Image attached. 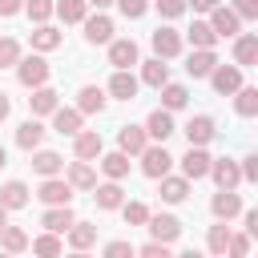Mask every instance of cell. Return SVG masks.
Wrapping results in <instances>:
<instances>
[{
	"label": "cell",
	"instance_id": "cell-1",
	"mask_svg": "<svg viewBox=\"0 0 258 258\" xmlns=\"http://www.w3.org/2000/svg\"><path fill=\"white\" fill-rule=\"evenodd\" d=\"M16 77H20V85L24 89H36V85H48V60L44 56H20L16 60Z\"/></svg>",
	"mask_w": 258,
	"mask_h": 258
},
{
	"label": "cell",
	"instance_id": "cell-2",
	"mask_svg": "<svg viewBox=\"0 0 258 258\" xmlns=\"http://www.w3.org/2000/svg\"><path fill=\"white\" fill-rule=\"evenodd\" d=\"M137 157H141V173L153 177V181H157L161 173H169V165H173V157L165 153V141H161V145H145Z\"/></svg>",
	"mask_w": 258,
	"mask_h": 258
},
{
	"label": "cell",
	"instance_id": "cell-3",
	"mask_svg": "<svg viewBox=\"0 0 258 258\" xmlns=\"http://www.w3.org/2000/svg\"><path fill=\"white\" fill-rule=\"evenodd\" d=\"M36 198H40L44 206H69V202H73V185H69V177L52 173V177H44V181H40Z\"/></svg>",
	"mask_w": 258,
	"mask_h": 258
},
{
	"label": "cell",
	"instance_id": "cell-4",
	"mask_svg": "<svg viewBox=\"0 0 258 258\" xmlns=\"http://www.w3.org/2000/svg\"><path fill=\"white\" fill-rule=\"evenodd\" d=\"M206 177H214V181H218V189H238V185H242V169H238V161H234V157H214Z\"/></svg>",
	"mask_w": 258,
	"mask_h": 258
},
{
	"label": "cell",
	"instance_id": "cell-5",
	"mask_svg": "<svg viewBox=\"0 0 258 258\" xmlns=\"http://www.w3.org/2000/svg\"><path fill=\"white\" fill-rule=\"evenodd\" d=\"M145 226H149V234H153L157 242H169V246H173V242L181 238V222H177L173 214H149Z\"/></svg>",
	"mask_w": 258,
	"mask_h": 258
},
{
	"label": "cell",
	"instance_id": "cell-6",
	"mask_svg": "<svg viewBox=\"0 0 258 258\" xmlns=\"http://www.w3.org/2000/svg\"><path fill=\"white\" fill-rule=\"evenodd\" d=\"M149 40H153V52H157L161 60H173V56L181 52V32H177V28H169V24H161Z\"/></svg>",
	"mask_w": 258,
	"mask_h": 258
},
{
	"label": "cell",
	"instance_id": "cell-7",
	"mask_svg": "<svg viewBox=\"0 0 258 258\" xmlns=\"http://www.w3.org/2000/svg\"><path fill=\"white\" fill-rule=\"evenodd\" d=\"M210 85H214V93L230 97V93L242 85V69H238V64H214V69H210Z\"/></svg>",
	"mask_w": 258,
	"mask_h": 258
},
{
	"label": "cell",
	"instance_id": "cell-8",
	"mask_svg": "<svg viewBox=\"0 0 258 258\" xmlns=\"http://www.w3.org/2000/svg\"><path fill=\"white\" fill-rule=\"evenodd\" d=\"M210 153H206V145H189V153L181 157V177H189V181H198V177H206L210 173Z\"/></svg>",
	"mask_w": 258,
	"mask_h": 258
},
{
	"label": "cell",
	"instance_id": "cell-9",
	"mask_svg": "<svg viewBox=\"0 0 258 258\" xmlns=\"http://www.w3.org/2000/svg\"><path fill=\"white\" fill-rule=\"evenodd\" d=\"M210 28H214L218 36H238V32H242V20L234 16V8L214 4V8H210Z\"/></svg>",
	"mask_w": 258,
	"mask_h": 258
},
{
	"label": "cell",
	"instance_id": "cell-10",
	"mask_svg": "<svg viewBox=\"0 0 258 258\" xmlns=\"http://www.w3.org/2000/svg\"><path fill=\"white\" fill-rule=\"evenodd\" d=\"M81 24H85V40H89V44H109V40H113V20H109L105 12L85 16Z\"/></svg>",
	"mask_w": 258,
	"mask_h": 258
},
{
	"label": "cell",
	"instance_id": "cell-11",
	"mask_svg": "<svg viewBox=\"0 0 258 258\" xmlns=\"http://www.w3.org/2000/svg\"><path fill=\"white\" fill-rule=\"evenodd\" d=\"M234 64H238V69L258 64V36H254V32H238V36H234Z\"/></svg>",
	"mask_w": 258,
	"mask_h": 258
},
{
	"label": "cell",
	"instance_id": "cell-12",
	"mask_svg": "<svg viewBox=\"0 0 258 258\" xmlns=\"http://www.w3.org/2000/svg\"><path fill=\"white\" fill-rule=\"evenodd\" d=\"M145 145H149L145 125H121V129H117V149H121V153H141Z\"/></svg>",
	"mask_w": 258,
	"mask_h": 258
},
{
	"label": "cell",
	"instance_id": "cell-13",
	"mask_svg": "<svg viewBox=\"0 0 258 258\" xmlns=\"http://www.w3.org/2000/svg\"><path fill=\"white\" fill-rule=\"evenodd\" d=\"M101 149H105V141H101L97 129H81V133H73V153H77V157L93 161V157H101Z\"/></svg>",
	"mask_w": 258,
	"mask_h": 258
},
{
	"label": "cell",
	"instance_id": "cell-14",
	"mask_svg": "<svg viewBox=\"0 0 258 258\" xmlns=\"http://www.w3.org/2000/svg\"><path fill=\"white\" fill-rule=\"evenodd\" d=\"M210 210H214V218H218V222H230V218H238V214H242V198H238L234 189H218V194H214V202H210Z\"/></svg>",
	"mask_w": 258,
	"mask_h": 258
},
{
	"label": "cell",
	"instance_id": "cell-15",
	"mask_svg": "<svg viewBox=\"0 0 258 258\" xmlns=\"http://www.w3.org/2000/svg\"><path fill=\"white\" fill-rule=\"evenodd\" d=\"M137 60H141V52L133 40H109V64L113 69H133Z\"/></svg>",
	"mask_w": 258,
	"mask_h": 258
},
{
	"label": "cell",
	"instance_id": "cell-16",
	"mask_svg": "<svg viewBox=\"0 0 258 258\" xmlns=\"http://www.w3.org/2000/svg\"><path fill=\"white\" fill-rule=\"evenodd\" d=\"M214 133H218V125H214V117H206V113L189 117V125H185L189 145H210V141H214Z\"/></svg>",
	"mask_w": 258,
	"mask_h": 258
},
{
	"label": "cell",
	"instance_id": "cell-17",
	"mask_svg": "<svg viewBox=\"0 0 258 258\" xmlns=\"http://www.w3.org/2000/svg\"><path fill=\"white\" fill-rule=\"evenodd\" d=\"M218 64V52L214 48H194L189 56H185V73L198 81V77H210V69Z\"/></svg>",
	"mask_w": 258,
	"mask_h": 258
},
{
	"label": "cell",
	"instance_id": "cell-18",
	"mask_svg": "<svg viewBox=\"0 0 258 258\" xmlns=\"http://www.w3.org/2000/svg\"><path fill=\"white\" fill-rule=\"evenodd\" d=\"M137 85H141V81H137L129 69H117V73L109 77V93H113L117 101H133V97H137Z\"/></svg>",
	"mask_w": 258,
	"mask_h": 258
},
{
	"label": "cell",
	"instance_id": "cell-19",
	"mask_svg": "<svg viewBox=\"0 0 258 258\" xmlns=\"http://www.w3.org/2000/svg\"><path fill=\"white\" fill-rule=\"evenodd\" d=\"M157 181H161V189H157V194H161V202L177 206V202H185V198H189V177H169V173H161Z\"/></svg>",
	"mask_w": 258,
	"mask_h": 258
},
{
	"label": "cell",
	"instance_id": "cell-20",
	"mask_svg": "<svg viewBox=\"0 0 258 258\" xmlns=\"http://www.w3.org/2000/svg\"><path fill=\"white\" fill-rule=\"evenodd\" d=\"M73 222H77L73 206H48V210H44V218H40V226H44V230H52V234H64Z\"/></svg>",
	"mask_w": 258,
	"mask_h": 258
},
{
	"label": "cell",
	"instance_id": "cell-21",
	"mask_svg": "<svg viewBox=\"0 0 258 258\" xmlns=\"http://www.w3.org/2000/svg\"><path fill=\"white\" fill-rule=\"evenodd\" d=\"M81 117H85L81 109H60V105H56V109H52V129H56L60 137H73V133H81Z\"/></svg>",
	"mask_w": 258,
	"mask_h": 258
},
{
	"label": "cell",
	"instance_id": "cell-22",
	"mask_svg": "<svg viewBox=\"0 0 258 258\" xmlns=\"http://www.w3.org/2000/svg\"><path fill=\"white\" fill-rule=\"evenodd\" d=\"M28 40H32V48L36 52H52V48H60V32L44 20V24H36L32 32H28Z\"/></svg>",
	"mask_w": 258,
	"mask_h": 258
},
{
	"label": "cell",
	"instance_id": "cell-23",
	"mask_svg": "<svg viewBox=\"0 0 258 258\" xmlns=\"http://www.w3.org/2000/svg\"><path fill=\"white\" fill-rule=\"evenodd\" d=\"M28 109H32V117H48V113L56 109V89L36 85V89H32V97H28Z\"/></svg>",
	"mask_w": 258,
	"mask_h": 258
},
{
	"label": "cell",
	"instance_id": "cell-24",
	"mask_svg": "<svg viewBox=\"0 0 258 258\" xmlns=\"http://www.w3.org/2000/svg\"><path fill=\"white\" fill-rule=\"evenodd\" d=\"M145 133H149L153 141H165V137L173 133V117H169V109H153V113L145 117Z\"/></svg>",
	"mask_w": 258,
	"mask_h": 258
},
{
	"label": "cell",
	"instance_id": "cell-25",
	"mask_svg": "<svg viewBox=\"0 0 258 258\" xmlns=\"http://www.w3.org/2000/svg\"><path fill=\"white\" fill-rule=\"evenodd\" d=\"M44 133H48V129H44V125H40V121L32 117V121H24V125L16 129V145L32 153V149H40V141H44Z\"/></svg>",
	"mask_w": 258,
	"mask_h": 258
},
{
	"label": "cell",
	"instance_id": "cell-26",
	"mask_svg": "<svg viewBox=\"0 0 258 258\" xmlns=\"http://www.w3.org/2000/svg\"><path fill=\"white\" fill-rule=\"evenodd\" d=\"M32 169H36L40 177H52V173L64 169V157L52 153V149H32Z\"/></svg>",
	"mask_w": 258,
	"mask_h": 258
},
{
	"label": "cell",
	"instance_id": "cell-27",
	"mask_svg": "<svg viewBox=\"0 0 258 258\" xmlns=\"http://www.w3.org/2000/svg\"><path fill=\"white\" fill-rule=\"evenodd\" d=\"M101 173H105V177H113V181H121V177L129 173V153H121V149L105 153V149H101Z\"/></svg>",
	"mask_w": 258,
	"mask_h": 258
},
{
	"label": "cell",
	"instance_id": "cell-28",
	"mask_svg": "<svg viewBox=\"0 0 258 258\" xmlns=\"http://www.w3.org/2000/svg\"><path fill=\"white\" fill-rule=\"evenodd\" d=\"M69 185H73V189H93V185H97V169H93L85 157H77V161L69 165Z\"/></svg>",
	"mask_w": 258,
	"mask_h": 258
},
{
	"label": "cell",
	"instance_id": "cell-29",
	"mask_svg": "<svg viewBox=\"0 0 258 258\" xmlns=\"http://www.w3.org/2000/svg\"><path fill=\"white\" fill-rule=\"evenodd\" d=\"M0 206L4 210H24L28 206V185L24 181H4L0 185Z\"/></svg>",
	"mask_w": 258,
	"mask_h": 258
},
{
	"label": "cell",
	"instance_id": "cell-30",
	"mask_svg": "<svg viewBox=\"0 0 258 258\" xmlns=\"http://www.w3.org/2000/svg\"><path fill=\"white\" fill-rule=\"evenodd\" d=\"M141 64V81L149 85V89H161L165 81H169V64H161V56H153V60H137Z\"/></svg>",
	"mask_w": 258,
	"mask_h": 258
},
{
	"label": "cell",
	"instance_id": "cell-31",
	"mask_svg": "<svg viewBox=\"0 0 258 258\" xmlns=\"http://www.w3.org/2000/svg\"><path fill=\"white\" fill-rule=\"evenodd\" d=\"M230 97H234L238 117H254V113H258V89H254V85H238Z\"/></svg>",
	"mask_w": 258,
	"mask_h": 258
},
{
	"label": "cell",
	"instance_id": "cell-32",
	"mask_svg": "<svg viewBox=\"0 0 258 258\" xmlns=\"http://www.w3.org/2000/svg\"><path fill=\"white\" fill-rule=\"evenodd\" d=\"M52 12H56L64 24H81V20L89 16V0H56Z\"/></svg>",
	"mask_w": 258,
	"mask_h": 258
},
{
	"label": "cell",
	"instance_id": "cell-33",
	"mask_svg": "<svg viewBox=\"0 0 258 258\" xmlns=\"http://www.w3.org/2000/svg\"><path fill=\"white\" fill-rule=\"evenodd\" d=\"M93 189H97L93 198H97V206H101V210H117V206L125 202V189H121V185H117L113 177H109L105 185H93Z\"/></svg>",
	"mask_w": 258,
	"mask_h": 258
},
{
	"label": "cell",
	"instance_id": "cell-34",
	"mask_svg": "<svg viewBox=\"0 0 258 258\" xmlns=\"http://www.w3.org/2000/svg\"><path fill=\"white\" fill-rule=\"evenodd\" d=\"M64 234H69V246H73V250H89V246L97 242V226H89V222H73Z\"/></svg>",
	"mask_w": 258,
	"mask_h": 258
},
{
	"label": "cell",
	"instance_id": "cell-35",
	"mask_svg": "<svg viewBox=\"0 0 258 258\" xmlns=\"http://www.w3.org/2000/svg\"><path fill=\"white\" fill-rule=\"evenodd\" d=\"M185 36H189V44H194V48H214V44H218V32L210 28V20H194Z\"/></svg>",
	"mask_w": 258,
	"mask_h": 258
},
{
	"label": "cell",
	"instance_id": "cell-36",
	"mask_svg": "<svg viewBox=\"0 0 258 258\" xmlns=\"http://www.w3.org/2000/svg\"><path fill=\"white\" fill-rule=\"evenodd\" d=\"M77 109H81V113H101V109H105V89L85 85V89L77 93Z\"/></svg>",
	"mask_w": 258,
	"mask_h": 258
},
{
	"label": "cell",
	"instance_id": "cell-37",
	"mask_svg": "<svg viewBox=\"0 0 258 258\" xmlns=\"http://www.w3.org/2000/svg\"><path fill=\"white\" fill-rule=\"evenodd\" d=\"M185 101H189V89L185 85H173V81H165L161 85V109H185Z\"/></svg>",
	"mask_w": 258,
	"mask_h": 258
},
{
	"label": "cell",
	"instance_id": "cell-38",
	"mask_svg": "<svg viewBox=\"0 0 258 258\" xmlns=\"http://www.w3.org/2000/svg\"><path fill=\"white\" fill-rule=\"evenodd\" d=\"M0 250H8V254L28 250V234H24L20 226H4V230H0Z\"/></svg>",
	"mask_w": 258,
	"mask_h": 258
},
{
	"label": "cell",
	"instance_id": "cell-39",
	"mask_svg": "<svg viewBox=\"0 0 258 258\" xmlns=\"http://www.w3.org/2000/svg\"><path fill=\"white\" fill-rule=\"evenodd\" d=\"M28 246H32V254H48V258L64 250V242H60V234H52V230H44L40 238H32Z\"/></svg>",
	"mask_w": 258,
	"mask_h": 258
},
{
	"label": "cell",
	"instance_id": "cell-40",
	"mask_svg": "<svg viewBox=\"0 0 258 258\" xmlns=\"http://www.w3.org/2000/svg\"><path fill=\"white\" fill-rule=\"evenodd\" d=\"M206 246H210V254H226V246H230V226H226V222L210 226V234H206Z\"/></svg>",
	"mask_w": 258,
	"mask_h": 258
},
{
	"label": "cell",
	"instance_id": "cell-41",
	"mask_svg": "<svg viewBox=\"0 0 258 258\" xmlns=\"http://www.w3.org/2000/svg\"><path fill=\"white\" fill-rule=\"evenodd\" d=\"M117 210L125 214L129 226H145V218H149V206H145V202H121Z\"/></svg>",
	"mask_w": 258,
	"mask_h": 258
},
{
	"label": "cell",
	"instance_id": "cell-42",
	"mask_svg": "<svg viewBox=\"0 0 258 258\" xmlns=\"http://www.w3.org/2000/svg\"><path fill=\"white\" fill-rule=\"evenodd\" d=\"M24 12H28L32 24H44L52 16V0H24Z\"/></svg>",
	"mask_w": 258,
	"mask_h": 258
},
{
	"label": "cell",
	"instance_id": "cell-43",
	"mask_svg": "<svg viewBox=\"0 0 258 258\" xmlns=\"http://www.w3.org/2000/svg\"><path fill=\"white\" fill-rule=\"evenodd\" d=\"M20 60V44L12 40V36H0V69H8V64H16Z\"/></svg>",
	"mask_w": 258,
	"mask_h": 258
},
{
	"label": "cell",
	"instance_id": "cell-44",
	"mask_svg": "<svg viewBox=\"0 0 258 258\" xmlns=\"http://www.w3.org/2000/svg\"><path fill=\"white\" fill-rule=\"evenodd\" d=\"M117 8H121V16H129V20H141L145 16V8H149V0H113Z\"/></svg>",
	"mask_w": 258,
	"mask_h": 258
},
{
	"label": "cell",
	"instance_id": "cell-45",
	"mask_svg": "<svg viewBox=\"0 0 258 258\" xmlns=\"http://www.w3.org/2000/svg\"><path fill=\"white\" fill-rule=\"evenodd\" d=\"M226 254L246 258V254H250V234H234V230H230V246H226Z\"/></svg>",
	"mask_w": 258,
	"mask_h": 258
},
{
	"label": "cell",
	"instance_id": "cell-46",
	"mask_svg": "<svg viewBox=\"0 0 258 258\" xmlns=\"http://www.w3.org/2000/svg\"><path fill=\"white\" fill-rule=\"evenodd\" d=\"M153 4H157V12H161L165 20H177V16H181V12L189 8L185 0H153Z\"/></svg>",
	"mask_w": 258,
	"mask_h": 258
},
{
	"label": "cell",
	"instance_id": "cell-47",
	"mask_svg": "<svg viewBox=\"0 0 258 258\" xmlns=\"http://www.w3.org/2000/svg\"><path fill=\"white\" fill-rule=\"evenodd\" d=\"M230 8H234L238 20H258V0H234Z\"/></svg>",
	"mask_w": 258,
	"mask_h": 258
},
{
	"label": "cell",
	"instance_id": "cell-48",
	"mask_svg": "<svg viewBox=\"0 0 258 258\" xmlns=\"http://www.w3.org/2000/svg\"><path fill=\"white\" fill-rule=\"evenodd\" d=\"M141 258H169V242H157V238L145 242L141 246Z\"/></svg>",
	"mask_w": 258,
	"mask_h": 258
},
{
	"label": "cell",
	"instance_id": "cell-49",
	"mask_svg": "<svg viewBox=\"0 0 258 258\" xmlns=\"http://www.w3.org/2000/svg\"><path fill=\"white\" fill-rule=\"evenodd\" d=\"M242 181H258V153H250V157H242Z\"/></svg>",
	"mask_w": 258,
	"mask_h": 258
},
{
	"label": "cell",
	"instance_id": "cell-50",
	"mask_svg": "<svg viewBox=\"0 0 258 258\" xmlns=\"http://www.w3.org/2000/svg\"><path fill=\"white\" fill-rule=\"evenodd\" d=\"M105 254H109V258H125V254H133V246H129V242H109Z\"/></svg>",
	"mask_w": 258,
	"mask_h": 258
},
{
	"label": "cell",
	"instance_id": "cell-51",
	"mask_svg": "<svg viewBox=\"0 0 258 258\" xmlns=\"http://www.w3.org/2000/svg\"><path fill=\"white\" fill-rule=\"evenodd\" d=\"M242 222H246V234H250V238H258V210H246V214H242Z\"/></svg>",
	"mask_w": 258,
	"mask_h": 258
},
{
	"label": "cell",
	"instance_id": "cell-52",
	"mask_svg": "<svg viewBox=\"0 0 258 258\" xmlns=\"http://www.w3.org/2000/svg\"><path fill=\"white\" fill-rule=\"evenodd\" d=\"M24 8V0H0V16H16Z\"/></svg>",
	"mask_w": 258,
	"mask_h": 258
},
{
	"label": "cell",
	"instance_id": "cell-53",
	"mask_svg": "<svg viewBox=\"0 0 258 258\" xmlns=\"http://www.w3.org/2000/svg\"><path fill=\"white\" fill-rule=\"evenodd\" d=\"M8 113H12V101H8V93H0V121H8Z\"/></svg>",
	"mask_w": 258,
	"mask_h": 258
},
{
	"label": "cell",
	"instance_id": "cell-54",
	"mask_svg": "<svg viewBox=\"0 0 258 258\" xmlns=\"http://www.w3.org/2000/svg\"><path fill=\"white\" fill-rule=\"evenodd\" d=\"M185 4H194L198 12H210V8H214V4H222V0H185Z\"/></svg>",
	"mask_w": 258,
	"mask_h": 258
},
{
	"label": "cell",
	"instance_id": "cell-55",
	"mask_svg": "<svg viewBox=\"0 0 258 258\" xmlns=\"http://www.w3.org/2000/svg\"><path fill=\"white\" fill-rule=\"evenodd\" d=\"M109 4H113V0H89V8H97V12H105Z\"/></svg>",
	"mask_w": 258,
	"mask_h": 258
},
{
	"label": "cell",
	"instance_id": "cell-56",
	"mask_svg": "<svg viewBox=\"0 0 258 258\" xmlns=\"http://www.w3.org/2000/svg\"><path fill=\"white\" fill-rule=\"evenodd\" d=\"M4 226H8V210L0 206V230H4Z\"/></svg>",
	"mask_w": 258,
	"mask_h": 258
},
{
	"label": "cell",
	"instance_id": "cell-57",
	"mask_svg": "<svg viewBox=\"0 0 258 258\" xmlns=\"http://www.w3.org/2000/svg\"><path fill=\"white\" fill-rule=\"evenodd\" d=\"M4 165H8V153H4V145H0V169H4Z\"/></svg>",
	"mask_w": 258,
	"mask_h": 258
}]
</instances>
